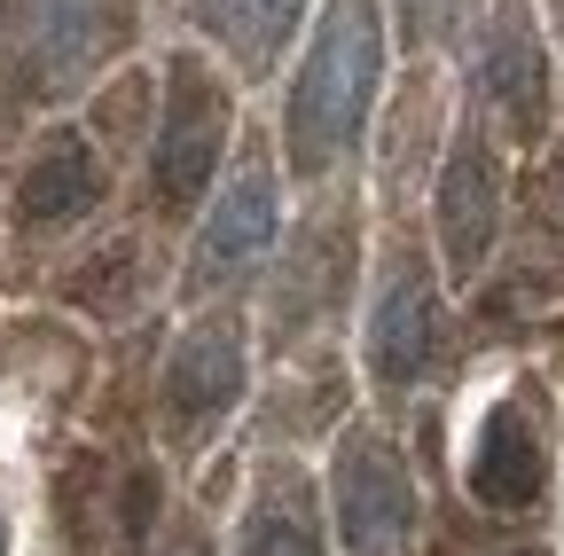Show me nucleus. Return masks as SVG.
Here are the masks:
<instances>
[{
    "label": "nucleus",
    "instance_id": "nucleus-5",
    "mask_svg": "<svg viewBox=\"0 0 564 556\" xmlns=\"http://www.w3.org/2000/svg\"><path fill=\"white\" fill-rule=\"evenodd\" d=\"M220 126H228V102L196 63L173 72V118H165V150H158V196L173 204H196V188L212 181V157H220Z\"/></svg>",
    "mask_w": 564,
    "mask_h": 556
},
{
    "label": "nucleus",
    "instance_id": "nucleus-4",
    "mask_svg": "<svg viewBox=\"0 0 564 556\" xmlns=\"http://www.w3.org/2000/svg\"><path fill=\"white\" fill-rule=\"evenodd\" d=\"M432 345H440V298H432V274L415 259H392L384 266V291H377V314H369V377L384 392L415 384L432 369Z\"/></svg>",
    "mask_w": 564,
    "mask_h": 556
},
{
    "label": "nucleus",
    "instance_id": "nucleus-3",
    "mask_svg": "<svg viewBox=\"0 0 564 556\" xmlns=\"http://www.w3.org/2000/svg\"><path fill=\"white\" fill-rule=\"evenodd\" d=\"M236 392H243V321L212 314L165 361V432H173V447H204L220 432V415L236 407Z\"/></svg>",
    "mask_w": 564,
    "mask_h": 556
},
{
    "label": "nucleus",
    "instance_id": "nucleus-12",
    "mask_svg": "<svg viewBox=\"0 0 564 556\" xmlns=\"http://www.w3.org/2000/svg\"><path fill=\"white\" fill-rule=\"evenodd\" d=\"M291 17H299V0H204V24L243 63H267L282 47V32H291Z\"/></svg>",
    "mask_w": 564,
    "mask_h": 556
},
{
    "label": "nucleus",
    "instance_id": "nucleus-7",
    "mask_svg": "<svg viewBox=\"0 0 564 556\" xmlns=\"http://www.w3.org/2000/svg\"><path fill=\"white\" fill-rule=\"evenodd\" d=\"M541 486H549V447L533 432V415L518 400H502L486 415V432H478V455H470V494L486 510H533L541 502Z\"/></svg>",
    "mask_w": 564,
    "mask_h": 556
},
{
    "label": "nucleus",
    "instance_id": "nucleus-2",
    "mask_svg": "<svg viewBox=\"0 0 564 556\" xmlns=\"http://www.w3.org/2000/svg\"><path fill=\"white\" fill-rule=\"evenodd\" d=\"M329 494H337V533L361 556L400 548L408 525H415V486H408V462L392 455L384 432H345L337 470H329Z\"/></svg>",
    "mask_w": 564,
    "mask_h": 556
},
{
    "label": "nucleus",
    "instance_id": "nucleus-13",
    "mask_svg": "<svg viewBox=\"0 0 564 556\" xmlns=\"http://www.w3.org/2000/svg\"><path fill=\"white\" fill-rule=\"evenodd\" d=\"M165 556H212V548H204L196 533H173V541H165Z\"/></svg>",
    "mask_w": 564,
    "mask_h": 556
},
{
    "label": "nucleus",
    "instance_id": "nucleus-1",
    "mask_svg": "<svg viewBox=\"0 0 564 556\" xmlns=\"http://www.w3.org/2000/svg\"><path fill=\"white\" fill-rule=\"evenodd\" d=\"M369 87H377V17H369V0H337L322 40H314L306 79L291 95V157H299V173H322V165H337L352 150Z\"/></svg>",
    "mask_w": 564,
    "mask_h": 556
},
{
    "label": "nucleus",
    "instance_id": "nucleus-9",
    "mask_svg": "<svg viewBox=\"0 0 564 556\" xmlns=\"http://www.w3.org/2000/svg\"><path fill=\"white\" fill-rule=\"evenodd\" d=\"M243 556H322V517H314V486L291 462L259 470V502L243 517Z\"/></svg>",
    "mask_w": 564,
    "mask_h": 556
},
{
    "label": "nucleus",
    "instance_id": "nucleus-6",
    "mask_svg": "<svg viewBox=\"0 0 564 556\" xmlns=\"http://www.w3.org/2000/svg\"><path fill=\"white\" fill-rule=\"evenodd\" d=\"M494 228H502V173H494L486 142L463 133L455 157H447V181H440V243H447V266L455 274H478L486 251H494Z\"/></svg>",
    "mask_w": 564,
    "mask_h": 556
},
{
    "label": "nucleus",
    "instance_id": "nucleus-11",
    "mask_svg": "<svg viewBox=\"0 0 564 556\" xmlns=\"http://www.w3.org/2000/svg\"><path fill=\"white\" fill-rule=\"evenodd\" d=\"M486 87L494 102L510 110L518 133H541V72H533V40L518 17H502V32H494V63H486Z\"/></svg>",
    "mask_w": 564,
    "mask_h": 556
},
{
    "label": "nucleus",
    "instance_id": "nucleus-10",
    "mask_svg": "<svg viewBox=\"0 0 564 556\" xmlns=\"http://www.w3.org/2000/svg\"><path fill=\"white\" fill-rule=\"evenodd\" d=\"M95 188H102L95 157L79 142H55L32 165V181H24V220H70V212H87V204H95Z\"/></svg>",
    "mask_w": 564,
    "mask_h": 556
},
{
    "label": "nucleus",
    "instance_id": "nucleus-8",
    "mask_svg": "<svg viewBox=\"0 0 564 556\" xmlns=\"http://www.w3.org/2000/svg\"><path fill=\"white\" fill-rule=\"evenodd\" d=\"M267 236H274V181H267V165H243L236 188L220 196V212L204 220V243H196V274H188V283H228L236 266H251L267 251Z\"/></svg>",
    "mask_w": 564,
    "mask_h": 556
}]
</instances>
